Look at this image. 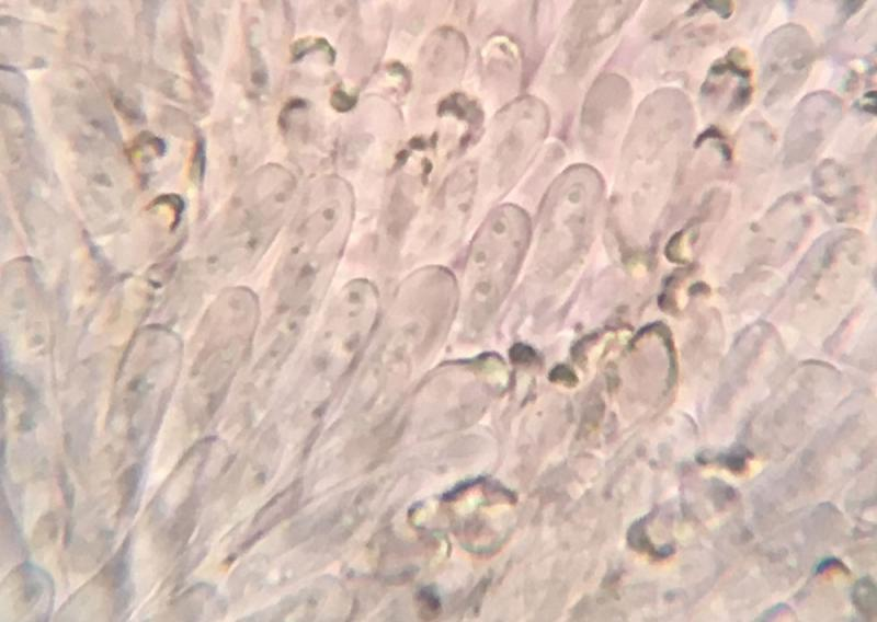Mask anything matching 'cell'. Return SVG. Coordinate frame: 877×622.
<instances>
[{
	"label": "cell",
	"instance_id": "cell-1",
	"mask_svg": "<svg viewBox=\"0 0 877 622\" xmlns=\"http://www.w3.org/2000/svg\"><path fill=\"white\" fill-rule=\"evenodd\" d=\"M531 237L527 215L503 205L478 229L465 273V315L470 331H480L496 313L520 269Z\"/></svg>",
	"mask_w": 877,
	"mask_h": 622
},
{
	"label": "cell",
	"instance_id": "cell-2",
	"mask_svg": "<svg viewBox=\"0 0 877 622\" xmlns=\"http://www.w3.org/2000/svg\"><path fill=\"white\" fill-rule=\"evenodd\" d=\"M603 185L588 165H574L556 178L542 205L536 261L538 268L557 275L588 250L595 228Z\"/></svg>",
	"mask_w": 877,
	"mask_h": 622
},
{
	"label": "cell",
	"instance_id": "cell-3",
	"mask_svg": "<svg viewBox=\"0 0 877 622\" xmlns=\"http://www.w3.org/2000/svg\"><path fill=\"white\" fill-rule=\"evenodd\" d=\"M813 59L815 45L802 26L789 23L770 33L760 50L764 105L793 96L808 78Z\"/></svg>",
	"mask_w": 877,
	"mask_h": 622
},
{
	"label": "cell",
	"instance_id": "cell-4",
	"mask_svg": "<svg viewBox=\"0 0 877 622\" xmlns=\"http://www.w3.org/2000/svg\"><path fill=\"white\" fill-rule=\"evenodd\" d=\"M542 103L524 99L508 110L496 128L490 166L500 184L515 180L525 170L547 131Z\"/></svg>",
	"mask_w": 877,
	"mask_h": 622
},
{
	"label": "cell",
	"instance_id": "cell-5",
	"mask_svg": "<svg viewBox=\"0 0 877 622\" xmlns=\"http://www.w3.org/2000/svg\"><path fill=\"white\" fill-rule=\"evenodd\" d=\"M841 100L829 91H815L797 105L784 139V165L794 168L811 160L839 124Z\"/></svg>",
	"mask_w": 877,
	"mask_h": 622
},
{
	"label": "cell",
	"instance_id": "cell-6",
	"mask_svg": "<svg viewBox=\"0 0 877 622\" xmlns=\"http://www.w3.org/2000/svg\"><path fill=\"white\" fill-rule=\"evenodd\" d=\"M701 95L727 113L742 111L751 101V71L743 51L732 48L716 60L701 87Z\"/></svg>",
	"mask_w": 877,
	"mask_h": 622
},
{
	"label": "cell",
	"instance_id": "cell-7",
	"mask_svg": "<svg viewBox=\"0 0 877 622\" xmlns=\"http://www.w3.org/2000/svg\"><path fill=\"white\" fill-rule=\"evenodd\" d=\"M630 3L584 2L578 7L567 32V53L570 62L577 61L583 51L610 36L624 21Z\"/></svg>",
	"mask_w": 877,
	"mask_h": 622
},
{
	"label": "cell",
	"instance_id": "cell-8",
	"mask_svg": "<svg viewBox=\"0 0 877 622\" xmlns=\"http://www.w3.org/2000/svg\"><path fill=\"white\" fill-rule=\"evenodd\" d=\"M625 87V82L615 77L597 82L583 107L582 128L586 137L605 139V130L613 123L607 112H620L627 97Z\"/></svg>",
	"mask_w": 877,
	"mask_h": 622
},
{
	"label": "cell",
	"instance_id": "cell-9",
	"mask_svg": "<svg viewBox=\"0 0 877 622\" xmlns=\"http://www.w3.org/2000/svg\"><path fill=\"white\" fill-rule=\"evenodd\" d=\"M815 191L825 198L850 192L851 181L846 170L833 160L822 161L812 175Z\"/></svg>",
	"mask_w": 877,
	"mask_h": 622
},
{
	"label": "cell",
	"instance_id": "cell-10",
	"mask_svg": "<svg viewBox=\"0 0 877 622\" xmlns=\"http://www.w3.org/2000/svg\"><path fill=\"white\" fill-rule=\"evenodd\" d=\"M853 599L862 612L870 614L876 608V589L874 583L869 578H863L857 581Z\"/></svg>",
	"mask_w": 877,
	"mask_h": 622
},
{
	"label": "cell",
	"instance_id": "cell-11",
	"mask_svg": "<svg viewBox=\"0 0 877 622\" xmlns=\"http://www.w3.org/2000/svg\"><path fill=\"white\" fill-rule=\"evenodd\" d=\"M628 542L630 546L639 551L652 550L651 543L646 534L645 521H636L628 531Z\"/></svg>",
	"mask_w": 877,
	"mask_h": 622
},
{
	"label": "cell",
	"instance_id": "cell-12",
	"mask_svg": "<svg viewBox=\"0 0 877 622\" xmlns=\"http://www.w3.org/2000/svg\"><path fill=\"white\" fill-rule=\"evenodd\" d=\"M707 3L706 7L713 11H715L718 15L724 19L730 16L732 12V4L728 1H711L705 2Z\"/></svg>",
	"mask_w": 877,
	"mask_h": 622
}]
</instances>
